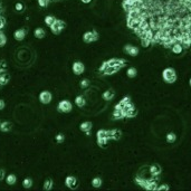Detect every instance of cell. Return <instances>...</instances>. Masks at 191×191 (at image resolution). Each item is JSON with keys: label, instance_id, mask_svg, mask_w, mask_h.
Listing matches in <instances>:
<instances>
[{"label": "cell", "instance_id": "1", "mask_svg": "<svg viewBox=\"0 0 191 191\" xmlns=\"http://www.w3.org/2000/svg\"><path fill=\"white\" fill-rule=\"evenodd\" d=\"M162 78L165 83L173 84V83L177 80V73H176V70H173V68H171V67L164 68L162 72Z\"/></svg>", "mask_w": 191, "mask_h": 191}, {"label": "cell", "instance_id": "2", "mask_svg": "<svg viewBox=\"0 0 191 191\" xmlns=\"http://www.w3.org/2000/svg\"><path fill=\"white\" fill-rule=\"evenodd\" d=\"M57 110L61 113H70L73 110V104L68 100H61L57 105Z\"/></svg>", "mask_w": 191, "mask_h": 191}, {"label": "cell", "instance_id": "3", "mask_svg": "<svg viewBox=\"0 0 191 191\" xmlns=\"http://www.w3.org/2000/svg\"><path fill=\"white\" fill-rule=\"evenodd\" d=\"M122 112H123L124 117H134L138 114V111H136V108L132 103H129V104L124 105L123 108H122Z\"/></svg>", "mask_w": 191, "mask_h": 191}, {"label": "cell", "instance_id": "4", "mask_svg": "<svg viewBox=\"0 0 191 191\" xmlns=\"http://www.w3.org/2000/svg\"><path fill=\"white\" fill-rule=\"evenodd\" d=\"M49 27H50L51 33L55 34V35H58V34L61 33V30H63V29L65 28V23H64L63 20L56 19V20L51 23Z\"/></svg>", "mask_w": 191, "mask_h": 191}, {"label": "cell", "instance_id": "5", "mask_svg": "<svg viewBox=\"0 0 191 191\" xmlns=\"http://www.w3.org/2000/svg\"><path fill=\"white\" fill-rule=\"evenodd\" d=\"M96 138H97V144L100 146H104L107 143V141L110 140L107 136V131L105 130H100L96 133Z\"/></svg>", "mask_w": 191, "mask_h": 191}, {"label": "cell", "instance_id": "6", "mask_svg": "<svg viewBox=\"0 0 191 191\" xmlns=\"http://www.w3.org/2000/svg\"><path fill=\"white\" fill-rule=\"evenodd\" d=\"M98 39V34L96 31H86V33L83 35V42H86V44H91V42H96Z\"/></svg>", "mask_w": 191, "mask_h": 191}, {"label": "cell", "instance_id": "7", "mask_svg": "<svg viewBox=\"0 0 191 191\" xmlns=\"http://www.w3.org/2000/svg\"><path fill=\"white\" fill-rule=\"evenodd\" d=\"M39 102L42 103V104H49L51 102V100H53V95L49 91H42L39 93Z\"/></svg>", "mask_w": 191, "mask_h": 191}, {"label": "cell", "instance_id": "8", "mask_svg": "<svg viewBox=\"0 0 191 191\" xmlns=\"http://www.w3.org/2000/svg\"><path fill=\"white\" fill-rule=\"evenodd\" d=\"M72 70L75 75H82L85 72V66L82 61H75L72 66Z\"/></svg>", "mask_w": 191, "mask_h": 191}, {"label": "cell", "instance_id": "9", "mask_svg": "<svg viewBox=\"0 0 191 191\" xmlns=\"http://www.w3.org/2000/svg\"><path fill=\"white\" fill-rule=\"evenodd\" d=\"M107 63H108V66H114V67L117 68V70H121L122 67L126 64V61L125 59H117V58H113V59L107 61Z\"/></svg>", "mask_w": 191, "mask_h": 191}, {"label": "cell", "instance_id": "10", "mask_svg": "<svg viewBox=\"0 0 191 191\" xmlns=\"http://www.w3.org/2000/svg\"><path fill=\"white\" fill-rule=\"evenodd\" d=\"M65 184L67 188L70 189H76L77 188V184H78V181L77 179L74 177V176H68V177L65 179Z\"/></svg>", "mask_w": 191, "mask_h": 191}, {"label": "cell", "instance_id": "11", "mask_svg": "<svg viewBox=\"0 0 191 191\" xmlns=\"http://www.w3.org/2000/svg\"><path fill=\"white\" fill-rule=\"evenodd\" d=\"M124 53L132 57H135L139 55V48L133 46V45H125L124 46Z\"/></svg>", "mask_w": 191, "mask_h": 191}, {"label": "cell", "instance_id": "12", "mask_svg": "<svg viewBox=\"0 0 191 191\" xmlns=\"http://www.w3.org/2000/svg\"><path fill=\"white\" fill-rule=\"evenodd\" d=\"M26 35H27L26 30H25L23 28H20V29H17V30L15 31L14 37H15V39H16V40H18V42H21V40H23V39H25Z\"/></svg>", "mask_w": 191, "mask_h": 191}, {"label": "cell", "instance_id": "13", "mask_svg": "<svg viewBox=\"0 0 191 191\" xmlns=\"http://www.w3.org/2000/svg\"><path fill=\"white\" fill-rule=\"evenodd\" d=\"M122 135V132L120 130H111V131H107V136L108 139H114V140H119L121 138Z\"/></svg>", "mask_w": 191, "mask_h": 191}, {"label": "cell", "instance_id": "14", "mask_svg": "<svg viewBox=\"0 0 191 191\" xmlns=\"http://www.w3.org/2000/svg\"><path fill=\"white\" fill-rule=\"evenodd\" d=\"M92 127H93V124H92V122H89V121L83 122V123L79 125V129H80V131L85 132L86 134H89V131L92 130Z\"/></svg>", "mask_w": 191, "mask_h": 191}, {"label": "cell", "instance_id": "15", "mask_svg": "<svg viewBox=\"0 0 191 191\" xmlns=\"http://www.w3.org/2000/svg\"><path fill=\"white\" fill-rule=\"evenodd\" d=\"M114 96H115V93H114V91H113V89H107V91H105V92L102 94L103 100H104V101H106V102L112 101L113 98H114Z\"/></svg>", "mask_w": 191, "mask_h": 191}, {"label": "cell", "instance_id": "16", "mask_svg": "<svg viewBox=\"0 0 191 191\" xmlns=\"http://www.w3.org/2000/svg\"><path fill=\"white\" fill-rule=\"evenodd\" d=\"M12 129V123L9 121H5V122H1L0 124V131L1 132H10Z\"/></svg>", "mask_w": 191, "mask_h": 191}, {"label": "cell", "instance_id": "17", "mask_svg": "<svg viewBox=\"0 0 191 191\" xmlns=\"http://www.w3.org/2000/svg\"><path fill=\"white\" fill-rule=\"evenodd\" d=\"M34 36L37 38V39H42V38L46 36V31L45 29L42 28V27H38L34 30Z\"/></svg>", "mask_w": 191, "mask_h": 191}, {"label": "cell", "instance_id": "18", "mask_svg": "<svg viewBox=\"0 0 191 191\" xmlns=\"http://www.w3.org/2000/svg\"><path fill=\"white\" fill-rule=\"evenodd\" d=\"M162 172V169H161V167L159 165V164H152L151 167H150V173L152 174V176H159L160 173Z\"/></svg>", "mask_w": 191, "mask_h": 191}, {"label": "cell", "instance_id": "19", "mask_svg": "<svg viewBox=\"0 0 191 191\" xmlns=\"http://www.w3.org/2000/svg\"><path fill=\"white\" fill-rule=\"evenodd\" d=\"M10 80V75L8 74V73H1L0 74V85L1 86H4V85H7L8 83H9Z\"/></svg>", "mask_w": 191, "mask_h": 191}, {"label": "cell", "instance_id": "20", "mask_svg": "<svg viewBox=\"0 0 191 191\" xmlns=\"http://www.w3.org/2000/svg\"><path fill=\"white\" fill-rule=\"evenodd\" d=\"M75 104H76V106L78 107H84L86 105V100L83 95H78V96H76L75 97Z\"/></svg>", "mask_w": 191, "mask_h": 191}, {"label": "cell", "instance_id": "21", "mask_svg": "<svg viewBox=\"0 0 191 191\" xmlns=\"http://www.w3.org/2000/svg\"><path fill=\"white\" fill-rule=\"evenodd\" d=\"M171 49H172L173 54L179 55V54H181L182 50H183V47H182V45L180 44V42H176V44H173V45H172Z\"/></svg>", "mask_w": 191, "mask_h": 191}, {"label": "cell", "instance_id": "22", "mask_svg": "<svg viewBox=\"0 0 191 191\" xmlns=\"http://www.w3.org/2000/svg\"><path fill=\"white\" fill-rule=\"evenodd\" d=\"M157 182L155 180H148L146 181V184H145L144 189L146 190H157Z\"/></svg>", "mask_w": 191, "mask_h": 191}, {"label": "cell", "instance_id": "23", "mask_svg": "<svg viewBox=\"0 0 191 191\" xmlns=\"http://www.w3.org/2000/svg\"><path fill=\"white\" fill-rule=\"evenodd\" d=\"M6 182H7V184H9V186H14L15 183L17 182V177H16L15 174H8V176L6 177Z\"/></svg>", "mask_w": 191, "mask_h": 191}, {"label": "cell", "instance_id": "24", "mask_svg": "<svg viewBox=\"0 0 191 191\" xmlns=\"http://www.w3.org/2000/svg\"><path fill=\"white\" fill-rule=\"evenodd\" d=\"M126 75H127L129 78H134V77H136V75H138V70H136V68H134V67H129L127 70H126Z\"/></svg>", "mask_w": 191, "mask_h": 191}, {"label": "cell", "instance_id": "25", "mask_svg": "<svg viewBox=\"0 0 191 191\" xmlns=\"http://www.w3.org/2000/svg\"><path fill=\"white\" fill-rule=\"evenodd\" d=\"M165 140H167L168 143H174V142L177 141V135H176V133H173V132H170V133H168L167 136H165Z\"/></svg>", "mask_w": 191, "mask_h": 191}, {"label": "cell", "instance_id": "26", "mask_svg": "<svg viewBox=\"0 0 191 191\" xmlns=\"http://www.w3.org/2000/svg\"><path fill=\"white\" fill-rule=\"evenodd\" d=\"M123 117H124V115H123L122 110H114V112H113V114H112L113 120H121Z\"/></svg>", "mask_w": 191, "mask_h": 191}, {"label": "cell", "instance_id": "27", "mask_svg": "<svg viewBox=\"0 0 191 191\" xmlns=\"http://www.w3.org/2000/svg\"><path fill=\"white\" fill-rule=\"evenodd\" d=\"M102 183L103 181L100 177H95L93 180H92V187H93V188H100V187L102 186Z\"/></svg>", "mask_w": 191, "mask_h": 191}, {"label": "cell", "instance_id": "28", "mask_svg": "<svg viewBox=\"0 0 191 191\" xmlns=\"http://www.w3.org/2000/svg\"><path fill=\"white\" fill-rule=\"evenodd\" d=\"M53 184H54V183H53V180H51V179H49V178H48V179H46V180H45V182H44V190H51V189H53Z\"/></svg>", "mask_w": 191, "mask_h": 191}, {"label": "cell", "instance_id": "29", "mask_svg": "<svg viewBox=\"0 0 191 191\" xmlns=\"http://www.w3.org/2000/svg\"><path fill=\"white\" fill-rule=\"evenodd\" d=\"M117 68H115L114 66H107V68L103 73H104V75H113V74H115L117 72Z\"/></svg>", "mask_w": 191, "mask_h": 191}, {"label": "cell", "instance_id": "30", "mask_svg": "<svg viewBox=\"0 0 191 191\" xmlns=\"http://www.w3.org/2000/svg\"><path fill=\"white\" fill-rule=\"evenodd\" d=\"M146 181H148V179H144V178H141V177L135 178V183H136V184H139V186H141L142 188H144L145 187Z\"/></svg>", "mask_w": 191, "mask_h": 191}, {"label": "cell", "instance_id": "31", "mask_svg": "<svg viewBox=\"0 0 191 191\" xmlns=\"http://www.w3.org/2000/svg\"><path fill=\"white\" fill-rule=\"evenodd\" d=\"M23 187L25 188V189H29V188H31V187H33V180H31L30 178H26V179H23Z\"/></svg>", "mask_w": 191, "mask_h": 191}, {"label": "cell", "instance_id": "32", "mask_svg": "<svg viewBox=\"0 0 191 191\" xmlns=\"http://www.w3.org/2000/svg\"><path fill=\"white\" fill-rule=\"evenodd\" d=\"M89 84H91L89 79L84 78V79H82V80H80V83H79V86H80V89H87V87H89Z\"/></svg>", "mask_w": 191, "mask_h": 191}, {"label": "cell", "instance_id": "33", "mask_svg": "<svg viewBox=\"0 0 191 191\" xmlns=\"http://www.w3.org/2000/svg\"><path fill=\"white\" fill-rule=\"evenodd\" d=\"M55 20H56V18H55L54 16H46V17H45V23H46L47 26H50Z\"/></svg>", "mask_w": 191, "mask_h": 191}, {"label": "cell", "instance_id": "34", "mask_svg": "<svg viewBox=\"0 0 191 191\" xmlns=\"http://www.w3.org/2000/svg\"><path fill=\"white\" fill-rule=\"evenodd\" d=\"M141 45L144 47V48H148V47L151 45V40L145 37H142L141 38Z\"/></svg>", "mask_w": 191, "mask_h": 191}, {"label": "cell", "instance_id": "35", "mask_svg": "<svg viewBox=\"0 0 191 191\" xmlns=\"http://www.w3.org/2000/svg\"><path fill=\"white\" fill-rule=\"evenodd\" d=\"M6 42H7V37H6V35L2 31H0V47L5 46Z\"/></svg>", "mask_w": 191, "mask_h": 191}, {"label": "cell", "instance_id": "36", "mask_svg": "<svg viewBox=\"0 0 191 191\" xmlns=\"http://www.w3.org/2000/svg\"><path fill=\"white\" fill-rule=\"evenodd\" d=\"M55 140H56L57 143H63L65 141V135L63 133H58V134L55 136Z\"/></svg>", "mask_w": 191, "mask_h": 191}, {"label": "cell", "instance_id": "37", "mask_svg": "<svg viewBox=\"0 0 191 191\" xmlns=\"http://www.w3.org/2000/svg\"><path fill=\"white\" fill-rule=\"evenodd\" d=\"M120 104H121L122 106H124V105H126V104H129V103H131V97L130 96H125V97H123L121 100V102H119Z\"/></svg>", "mask_w": 191, "mask_h": 191}, {"label": "cell", "instance_id": "38", "mask_svg": "<svg viewBox=\"0 0 191 191\" xmlns=\"http://www.w3.org/2000/svg\"><path fill=\"white\" fill-rule=\"evenodd\" d=\"M170 189V187L168 184H161V186H158L157 187V190L161 191V190H169Z\"/></svg>", "mask_w": 191, "mask_h": 191}, {"label": "cell", "instance_id": "39", "mask_svg": "<svg viewBox=\"0 0 191 191\" xmlns=\"http://www.w3.org/2000/svg\"><path fill=\"white\" fill-rule=\"evenodd\" d=\"M107 66H108V63H107V61H103V64L101 65V67H100V72H104V70H106L107 68Z\"/></svg>", "mask_w": 191, "mask_h": 191}, {"label": "cell", "instance_id": "40", "mask_svg": "<svg viewBox=\"0 0 191 191\" xmlns=\"http://www.w3.org/2000/svg\"><path fill=\"white\" fill-rule=\"evenodd\" d=\"M15 9L17 10V11H23V4H20V2H18V4H16V6H15Z\"/></svg>", "mask_w": 191, "mask_h": 191}, {"label": "cell", "instance_id": "41", "mask_svg": "<svg viewBox=\"0 0 191 191\" xmlns=\"http://www.w3.org/2000/svg\"><path fill=\"white\" fill-rule=\"evenodd\" d=\"M5 176H6V172L4 169H0V181H2L5 179Z\"/></svg>", "mask_w": 191, "mask_h": 191}, {"label": "cell", "instance_id": "42", "mask_svg": "<svg viewBox=\"0 0 191 191\" xmlns=\"http://www.w3.org/2000/svg\"><path fill=\"white\" fill-rule=\"evenodd\" d=\"M5 25H6L5 19H4V18H2V17H1V18H0V30H1V29L4 28V27H5Z\"/></svg>", "mask_w": 191, "mask_h": 191}, {"label": "cell", "instance_id": "43", "mask_svg": "<svg viewBox=\"0 0 191 191\" xmlns=\"http://www.w3.org/2000/svg\"><path fill=\"white\" fill-rule=\"evenodd\" d=\"M5 106H6L5 101H4V100H0V111H2V110L5 108Z\"/></svg>", "mask_w": 191, "mask_h": 191}, {"label": "cell", "instance_id": "44", "mask_svg": "<svg viewBox=\"0 0 191 191\" xmlns=\"http://www.w3.org/2000/svg\"><path fill=\"white\" fill-rule=\"evenodd\" d=\"M80 1H82L83 4H89V2L92 1V0H80Z\"/></svg>", "mask_w": 191, "mask_h": 191}, {"label": "cell", "instance_id": "45", "mask_svg": "<svg viewBox=\"0 0 191 191\" xmlns=\"http://www.w3.org/2000/svg\"><path fill=\"white\" fill-rule=\"evenodd\" d=\"M2 72H4V70H2V68H1V67H0V74H1V73H2Z\"/></svg>", "mask_w": 191, "mask_h": 191}, {"label": "cell", "instance_id": "46", "mask_svg": "<svg viewBox=\"0 0 191 191\" xmlns=\"http://www.w3.org/2000/svg\"><path fill=\"white\" fill-rule=\"evenodd\" d=\"M189 84H190V86H191V77H190V79H189Z\"/></svg>", "mask_w": 191, "mask_h": 191}, {"label": "cell", "instance_id": "47", "mask_svg": "<svg viewBox=\"0 0 191 191\" xmlns=\"http://www.w3.org/2000/svg\"><path fill=\"white\" fill-rule=\"evenodd\" d=\"M0 89H1V85H0Z\"/></svg>", "mask_w": 191, "mask_h": 191}, {"label": "cell", "instance_id": "48", "mask_svg": "<svg viewBox=\"0 0 191 191\" xmlns=\"http://www.w3.org/2000/svg\"><path fill=\"white\" fill-rule=\"evenodd\" d=\"M0 124H1V122H0Z\"/></svg>", "mask_w": 191, "mask_h": 191}]
</instances>
